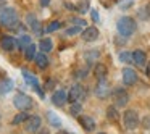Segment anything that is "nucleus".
<instances>
[{
    "instance_id": "f257e3e1",
    "label": "nucleus",
    "mask_w": 150,
    "mask_h": 134,
    "mask_svg": "<svg viewBox=\"0 0 150 134\" xmlns=\"http://www.w3.org/2000/svg\"><path fill=\"white\" fill-rule=\"evenodd\" d=\"M137 29V23L132 16H121L116 21V31L121 37H131Z\"/></svg>"
},
{
    "instance_id": "f03ea898",
    "label": "nucleus",
    "mask_w": 150,
    "mask_h": 134,
    "mask_svg": "<svg viewBox=\"0 0 150 134\" xmlns=\"http://www.w3.org/2000/svg\"><path fill=\"white\" fill-rule=\"evenodd\" d=\"M18 21L20 20H18V13H16L15 8L5 7L4 10L0 11V24H2L4 28H7V29H11Z\"/></svg>"
},
{
    "instance_id": "7ed1b4c3",
    "label": "nucleus",
    "mask_w": 150,
    "mask_h": 134,
    "mask_svg": "<svg viewBox=\"0 0 150 134\" xmlns=\"http://www.w3.org/2000/svg\"><path fill=\"white\" fill-rule=\"evenodd\" d=\"M121 120H123V124L127 131H134L139 126V115H137V111L132 110V108L124 110V113L121 115Z\"/></svg>"
},
{
    "instance_id": "20e7f679",
    "label": "nucleus",
    "mask_w": 150,
    "mask_h": 134,
    "mask_svg": "<svg viewBox=\"0 0 150 134\" xmlns=\"http://www.w3.org/2000/svg\"><path fill=\"white\" fill-rule=\"evenodd\" d=\"M13 105L20 111H28V110H31V108L34 107V102H33V99H31L28 94H24V92H18V94L13 97Z\"/></svg>"
},
{
    "instance_id": "39448f33",
    "label": "nucleus",
    "mask_w": 150,
    "mask_h": 134,
    "mask_svg": "<svg viewBox=\"0 0 150 134\" xmlns=\"http://www.w3.org/2000/svg\"><path fill=\"white\" fill-rule=\"evenodd\" d=\"M86 99V89L82 84L76 82L69 87V92H68V102L69 104H74V102H82Z\"/></svg>"
},
{
    "instance_id": "423d86ee",
    "label": "nucleus",
    "mask_w": 150,
    "mask_h": 134,
    "mask_svg": "<svg viewBox=\"0 0 150 134\" xmlns=\"http://www.w3.org/2000/svg\"><path fill=\"white\" fill-rule=\"evenodd\" d=\"M21 74H23V78H24V82H26L28 86H31V87L37 92V95H39L40 99H44V95H45V94H44V91H42V87H40L39 81H37L36 74H33V73L28 71V69H23Z\"/></svg>"
},
{
    "instance_id": "0eeeda50",
    "label": "nucleus",
    "mask_w": 150,
    "mask_h": 134,
    "mask_svg": "<svg viewBox=\"0 0 150 134\" xmlns=\"http://www.w3.org/2000/svg\"><path fill=\"white\" fill-rule=\"evenodd\" d=\"M111 99H113V104L115 107H124V105L129 102V94H127L126 89L123 87H116L113 89V92H111Z\"/></svg>"
},
{
    "instance_id": "6e6552de",
    "label": "nucleus",
    "mask_w": 150,
    "mask_h": 134,
    "mask_svg": "<svg viewBox=\"0 0 150 134\" xmlns=\"http://www.w3.org/2000/svg\"><path fill=\"white\" fill-rule=\"evenodd\" d=\"M40 124H42V120L39 115H29V118L24 123V129L28 133H37L40 129Z\"/></svg>"
},
{
    "instance_id": "1a4fd4ad",
    "label": "nucleus",
    "mask_w": 150,
    "mask_h": 134,
    "mask_svg": "<svg viewBox=\"0 0 150 134\" xmlns=\"http://www.w3.org/2000/svg\"><path fill=\"white\" fill-rule=\"evenodd\" d=\"M81 36H82V40H84V42H95V40L100 37V31L95 26H87L81 33Z\"/></svg>"
},
{
    "instance_id": "9d476101",
    "label": "nucleus",
    "mask_w": 150,
    "mask_h": 134,
    "mask_svg": "<svg viewBox=\"0 0 150 134\" xmlns=\"http://www.w3.org/2000/svg\"><path fill=\"white\" fill-rule=\"evenodd\" d=\"M66 102H68V92L65 89H57L52 94V104L55 107H63Z\"/></svg>"
},
{
    "instance_id": "9b49d317",
    "label": "nucleus",
    "mask_w": 150,
    "mask_h": 134,
    "mask_svg": "<svg viewBox=\"0 0 150 134\" xmlns=\"http://www.w3.org/2000/svg\"><path fill=\"white\" fill-rule=\"evenodd\" d=\"M16 39L13 36H2L0 39V49L4 50V52H13L16 49Z\"/></svg>"
},
{
    "instance_id": "f8f14e48",
    "label": "nucleus",
    "mask_w": 150,
    "mask_h": 134,
    "mask_svg": "<svg viewBox=\"0 0 150 134\" xmlns=\"http://www.w3.org/2000/svg\"><path fill=\"white\" fill-rule=\"evenodd\" d=\"M111 94V87L107 81H97V86H95V95L98 99H107L108 95Z\"/></svg>"
},
{
    "instance_id": "ddd939ff",
    "label": "nucleus",
    "mask_w": 150,
    "mask_h": 134,
    "mask_svg": "<svg viewBox=\"0 0 150 134\" xmlns=\"http://www.w3.org/2000/svg\"><path fill=\"white\" fill-rule=\"evenodd\" d=\"M137 82V73L132 68H123V84L124 86H134Z\"/></svg>"
},
{
    "instance_id": "4468645a",
    "label": "nucleus",
    "mask_w": 150,
    "mask_h": 134,
    "mask_svg": "<svg viewBox=\"0 0 150 134\" xmlns=\"http://www.w3.org/2000/svg\"><path fill=\"white\" fill-rule=\"evenodd\" d=\"M26 23H28V26H29V29L33 31L34 34H37V36H39V34H42V24H40V21L37 20L36 16H34L33 13H29L26 16Z\"/></svg>"
},
{
    "instance_id": "2eb2a0df",
    "label": "nucleus",
    "mask_w": 150,
    "mask_h": 134,
    "mask_svg": "<svg viewBox=\"0 0 150 134\" xmlns=\"http://www.w3.org/2000/svg\"><path fill=\"white\" fill-rule=\"evenodd\" d=\"M78 121H79V124H81L86 131H89V133L95 129V121H94V118L89 116V115H79Z\"/></svg>"
},
{
    "instance_id": "dca6fc26",
    "label": "nucleus",
    "mask_w": 150,
    "mask_h": 134,
    "mask_svg": "<svg viewBox=\"0 0 150 134\" xmlns=\"http://www.w3.org/2000/svg\"><path fill=\"white\" fill-rule=\"evenodd\" d=\"M132 62L136 63L137 66H145L147 65V53L140 49L134 50L132 52Z\"/></svg>"
},
{
    "instance_id": "f3484780",
    "label": "nucleus",
    "mask_w": 150,
    "mask_h": 134,
    "mask_svg": "<svg viewBox=\"0 0 150 134\" xmlns=\"http://www.w3.org/2000/svg\"><path fill=\"white\" fill-rule=\"evenodd\" d=\"M94 74L95 78H97V81H105L107 79V74H108V69L105 65H102V63H97L94 68Z\"/></svg>"
},
{
    "instance_id": "a211bd4d",
    "label": "nucleus",
    "mask_w": 150,
    "mask_h": 134,
    "mask_svg": "<svg viewBox=\"0 0 150 134\" xmlns=\"http://www.w3.org/2000/svg\"><path fill=\"white\" fill-rule=\"evenodd\" d=\"M33 44V40H31V36H28V34H21L20 37H18V40H16V45H18V49L20 50H26L28 47Z\"/></svg>"
},
{
    "instance_id": "6ab92c4d",
    "label": "nucleus",
    "mask_w": 150,
    "mask_h": 134,
    "mask_svg": "<svg viewBox=\"0 0 150 134\" xmlns=\"http://www.w3.org/2000/svg\"><path fill=\"white\" fill-rule=\"evenodd\" d=\"M34 62H36V65L39 66L40 69H44V68H47L49 66V57H47V53H44V52H37V55H36V58H34Z\"/></svg>"
},
{
    "instance_id": "aec40b11",
    "label": "nucleus",
    "mask_w": 150,
    "mask_h": 134,
    "mask_svg": "<svg viewBox=\"0 0 150 134\" xmlns=\"http://www.w3.org/2000/svg\"><path fill=\"white\" fill-rule=\"evenodd\" d=\"M13 81H11L10 78H4L2 81H0V95L4 94H8L10 91H13Z\"/></svg>"
},
{
    "instance_id": "412c9836",
    "label": "nucleus",
    "mask_w": 150,
    "mask_h": 134,
    "mask_svg": "<svg viewBox=\"0 0 150 134\" xmlns=\"http://www.w3.org/2000/svg\"><path fill=\"white\" fill-rule=\"evenodd\" d=\"M39 49H40V52H44V53L52 52V49H53V40L50 39V37H44V39H40Z\"/></svg>"
},
{
    "instance_id": "4be33fe9",
    "label": "nucleus",
    "mask_w": 150,
    "mask_h": 134,
    "mask_svg": "<svg viewBox=\"0 0 150 134\" xmlns=\"http://www.w3.org/2000/svg\"><path fill=\"white\" fill-rule=\"evenodd\" d=\"M36 55H37V45L36 44H31V45L24 50V58H26L28 62H33V60L36 58Z\"/></svg>"
},
{
    "instance_id": "5701e85b",
    "label": "nucleus",
    "mask_w": 150,
    "mask_h": 134,
    "mask_svg": "<svg viewBox=\"0 0 150 134\" xmlns=\"http://www.w3.org/2000/svg\"><path fill=\"white\" fill-rule=\"evenodd\" d=\"M120 116H121V115L118 113V110H116V107H115V105H113V107H108L107 108V118L111 121V123H116V121L120 120Z\"/></svg>"
},
{
    "instance_id": "b1692460",
    "label": "nucleus",
    "mask_w": 150,
    "mask_h": 134,
    "mask_svg": "<svg viewBox=\"0 0 150 134\" xmlns=\"http://www.w3.org/2000/svg\"><path fill=\"white\" fill-rule=\"evenodd\" d=\"M47 120H49V123L52 124L53 128H60V126H62V120H60L53 111H47Z\"/></svg>"
},
{
    "instance_id": "393cba45",
    "label": "nucleus",
    "mask_w": 150,
    "mask_h": 134,
    "mask_svg": "<svg viewBox=\"0 0 150 134\" xmlns=\"http://www.w3.org/2000/svg\"><path fill=\"white\" fill-rule=\"evenodd\" d=\"M60 28H62V21L53 20V21H50V23L47 24V28H45L44 31H45L47 34H50V33H55V31H58Z\"/></svg>"
},
{
    "instance_id": "a878e982",
    "label": "nucleus",
    "mask_w": 150,
    "mask_h": 134,
    "mask_svg": "<svg viewBox=\"0 0 150 134\" xmlns=\"http://www.w3.org/2000/svg\"><path fill=\"white\" fill-rule=\"evenodd\" d=\"M29 118V115L26 113V111H20V113L16 115V116L11 120V124H21V123H26V120Z\"/></svg>"
},
{
    "instance_id": "bb28decb",
    "label": "nucleus",
    "mask_w": 150,
    "mask_h": 134,
    "mask_svg": "<svg viewBox=\"0 0 150 134\" xmlns=\"http://www.w3.org/2000/svg\"><path fill=\"white\" fill-rule=\"evenodd\" d=\"M74 10L78 13H86L89 10V0H79V4L74 5Z\"/></svg>"
},
{
    "instance_id": "cd10ccee",
    "label": "nucleus",
    "mask_w": 150,
    "mask_h": 134,
    "mask_svg": "<svg viewBox=\"0 0 150 134\" xmlns=\"http://www.w3.org/2000/svg\"><path fill=\"white\" fill-rule=\"evenodd\" d=\"M69 23H71L73 26H79V28H84V29H86V26H87L86 20H82V18H71Z\"/></svg>"
},
{
    "instance_id": "c85d7f7f",
    "label": "nucleus",
    "mask_w": 150,
    "mask_h": 134,
    "mask_svg": "<svg viewBox=\"0 0 150 134\" xmlns=\"http://www.w3.org/2000/svg\"><path fill=\"white\" fill-rule=\"evenodd\" d=\"M120 60L123 63H131L132 62V52H120Z\"/></svg>"
},
{
    "instance_id": "c756f323",
    "label": "nucleus",
    "mask_w": 150,
    "mask_h": 134,
    "mask_svg": "<svg viewBox=\"0 0 150 134\" xmlns=\"http://www.w3.org/2000/svg\"><path fill=\"white\" fill-rule=\"evenodd\" d=\"M81 31H82V28H79V26H71V28H68L65 33H66V36H76V34H79Z\"/></svg>"
},
{
    "instance_id": "7c9ffc66",
    "label": "nucleus",
    "mask_w": 150,
    "mask_h": 134,
    "mask_svg": "<svg viewBox=\"0 0 150 134\" xmlns=\"http://www.w3.org/2000/svg\"><path fill=\"white\" fill-rule=\"evenodd\" d=\"M81 108H82L81 102H74V104H71V115H79Z\"/></svg>"
},
{
    "instance_id": "2f4dec72",
    "label": "nucleus",
    "mask_w": 150,
    "mask_h": 134,
    "mask_svg": "<svg viewBox=\"0 0 150 134\" xmlns=\"http://www.w3.org/2000/svg\"><path fill=\"white\" fill-rule=\"evenodd\" d=\"M91 16H92V20H94L95 23L100 20V16H98V11H97V10H91Z\"/></svg>"
},
{
    "instance_id": "473e14b6",
    "label": "nucleus",
    "mask_w": 150,
    "mask_h": 134,
    "mask_svg": "<svg viewBox=\"0 0 150 134\" xmlns=\"http://www.w3.org/2000/svg\"><path fill=\"white\" fill-rule=\"evenodd\" d=\"M39 4H40V7H49L50 0H39Z\"/></svg>"
},
{
    "instance_id": "72a5a7b5",
    "label": "nucleus",
    "mask_w": 150,
    "mask_h": 134,
    "mask_svg": "<svg viewBox=\"0 0 150 134\" xmlns=\"http://www.w3.org/2000/svg\"><path fill=\"white\" fill-rule=\"evenodd\" d=\"M5 5H7V0H0V11L5 8Z\"/></svg>"
},
{
    "instance_id": "f704fd0d",
    "label": "nucleus",
    "mask_w": 150,
    "mask_h": 134,
    "mask_svg": "<svg viewBox=\"0 0 150 134\" xmlns=\"http://www.w3.org/2000/svg\"><path fill=\"white\" fill-rule=\"evenodd\" d=\"M145 66H147V68H145V74L150 78V63H149V65H145Z\"/></svg>"
},
{
    "instance_id": "c9c22d12",
    "label": "nucleus",
    "mask_w": 150,
    "mask_h": 134,
    "mask_svg": "<svg viewBox=\"0 0 150 134\" xmlns=\"http://www.w3.org/2000/svg\"><path fill=\"white\" fill-rule=\"evenodd\" d=\"M145 11H147V16H150V4L145 7Z\"/></svg>"
},
{
    "instance_id": "e433bc0d",
    "label": "nucleus",
    "mask_w": 150,
    "mask_h": 134,
    "mask_svg": "<svg viewBox=\"0 0 150 134\" xmlns=\"http://www.w3.org/2000/svg\"><path fill=\"white\" fill-rule=\"evenodd\" d=\"M58 134H73V133H68V131H62V133H58Z\"/></svg>"
},
{
    "instance_id": "4c0bfd02",
    "label": "nucleus",
    "mask_w": 150,
    "mask_h": 134,
    "mask_svg": "<svg viewBox=\"0 0 150 134\" xmlns=\"http://www.w3.org/2000/svg\"><path fill=\"white\" fill-rule=\"evenodd\" d=\"M98 134H105V133H98Z\"/></svg>"
}]
</instances>
